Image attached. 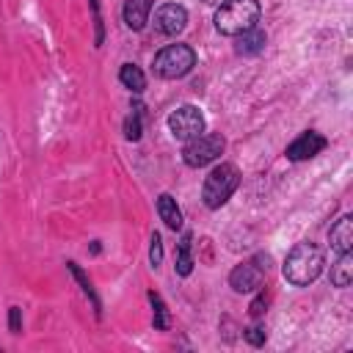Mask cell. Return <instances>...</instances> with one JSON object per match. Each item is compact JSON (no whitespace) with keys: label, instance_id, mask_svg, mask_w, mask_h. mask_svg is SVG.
<instances>
[{"label":"cell","instance_id":"obj_22","mask_svg":"<svg viewBox=\"0 0 353 353\" xmlns=\"http://www.w3.org/2000/svg\"><path fill=\"white\" fill-rule=\"evenodd\" d=\"M243 336H245V342H248V345H254V347L265 345V328H262V325H251V328H245V331H243Z\"/></svg>","mask_w":353,"mask_h":353},{"label":"cell","instance_id":"obj_15","mask_svg":"<svg viewBox=\"0 0 353 353\" xmlns=\"http://www.w3.org/2000/svg\"><path fill=\"white\" fill-rule=\"evenodd\" d=\"M350 281H353V256H350V251H345V254H339L336 265L331 268V284L347 287Z\"/></svg>","mask_w":353,"mask_h":353},{"label":"cell","instance_id":"obj_2","mask_svg":"<svg viewBox=\"0 0 353 353\" xmlns=\"http://www.w3.org/2000/svg\"><path fill=\"white\" fill-rule=\"evenodd\" d=\"M259 22V3L256 0H223L215 11V28L223 36H240L243 30Z\"/></svg>","mask_w":353,"mask_h":353},{"label":"cell","instance_id":"obj_23","mask_svg":"<svg viewBox=\"0 0 353 353\" xmlns=\"http://www.w3.org/2000/svg\"><path fill=\"white\" fill-rule=\"evenodd\" d=\"M8 331L11 334H19L22 331V309L19 306H11L8 309Z\"/></svg>","mask_w":353,"mask_h":353},{"label":"cell","instance_id":"obj_10","mask_svg":"<svg viewBox=\"0 0 353 353\" xmlns=\"http://www.w3.org/2000/svg\"><path fill=\"white\" fill-rule=\"evenodd\" d=\"M265 41H268L265 30L254 25V28L243 30L240 36H234V52L237 55H259L265 50Z\"/></svg>","mask_w":353,"mask_h":353},{"label":"cell","instance_id":"obj_24","mask_svg":"<svg viewBox=\"0 0 353 353\" xmlns=\"http://www.w3.org/2000/svg\"><path fill=\"white\" fill-rule=\"evenodd\" d=\"M265 306H268V301H265V295H256V298L251 301V306H248V312H251V317H262V314H265Z\"/></svg>","mask_w":353,"mask_h":353},{"label":"cell","instance_id":"obj_4","mask_svg":"<svg viewBox=\"0 0 353 353\" xmlns=\"http://www.w3.org/2000/svg\"><path fill=\"white\" fill-rule=\"evenodd\" d=\"M193 66H196V52H193V47H188V44H168V47H163V50L154 55V61H152L154 74L163 77V80H179V77H185Z\"/></svg>","mask_w":353,"mask_h":353},{"label":"cell","instance_id":"obj_19","mask_svg":"<svg viewBox=\"0 0 353 353\" xmlns=\"http://www.w3.org/2000/svg\"><path fill=\"white\" fill-rule=\"evenodd\" d=\"M141 105L135 108V113L132 116H127V121H124V138L127 141H138L141 138Z\"/></svg>","mask_w":353,"mask_h":353},{"label":"cell","instance_id":"obj_21","mask_svg":"<svg viewBox=\"0 0 353 353\" xmlns=\"http://www.w3.org/2000/svg\"><path fill=\"white\" fill-rule=\"evenodd\" d=\"M163 262V237L160 232H152V240H149V265L152 268H160Z\"/></svg>","mask_w":353,"mask_h":353},{"label":"cell","instance_id":"obj_6","mask_svg":"<svg viewBox=\"0 0 353 353\" xmlns=\"http://www.w3.org/2000/svg\"><path fill=\"white\" fill-rule=\"evenodd\" d=\"M168 130L176 141H190L204 132V113L196 105H182L168 116Z\"/></svg>","mask_w":353,"mask_h":353},{"label":"cell","instance_id":"obj_3","mask_svg":"<svg viewBox=\"0 0 353 353\" xmlns=\"http://www.w3.org/2000/svg\"><path fill=\"white\" fill-rule=\"evenodd\" d=\"M237 185H240V171H237V165L221 163V165H215V168L204 176L201 199H204V204H207L210 210H218V207H223V204L232 199V193L237 190Z\"/></svg>","mask_w":353,"mask_h":353},{"label":"cell","instance_id":"obj_12","mask_svg":"<svg viewBox=\"0 0 353 353\" xmlns=\"http://www.w3.org/2000/svg\"><path fill=\"white\" fill-rule=\"evenodd\" d=\"M328 237H331V245H334L339 254L350 251V248H353V218H350V215H342V218L331 226Z\"/></svg>","mask_w":353,"mask_h":353},{"label":"cell","instance_id":"obj_11","mask_svg":"<svg viewBox=\"0 0 353 353\" xmlns=\"http://www.w3.org/2000/svg\"><path fill=\"white\" fill-rule=\"evenodd\" d=\"M149 14H152V0H127L121 11L130 30H143L149 22Z\"/></svg>","mask_w":353,"mask_h":353},{"label":"cell","instance_id":"obj_17","mask_svg":"<svg viewBox=\"0 0 353 353\" xmlns=\"http://www.w3.org/2000/svg\"><path fill=\"white\" fill-rule=\"evenodd\" d=\"M66 270H69V273L74 276V281L80 284V290H83V292H85V295L91 298V303H94V312H97V314H102V303H99V295L94 292V287H91L88 276H85V273L80 270V265H77V262H66Z\"/></svg>","mask_w":353,"mask_h":353},{"label":"cell","instance_id":"obj_13","mask_svg":"<svg viewBox=\"0 0 353 353\" xmlns=\"http://www.w3.org/2000/svg\"><path fill=\"white\" fill-rule=\"evenodd\" d=\"M157 215L168 229H182V210L176 207V199L171 193H160L157 196Z\"/></svg>","mask_w":353,"mask_h":353},{"label":"cell","instance_id":"obj_8","mask_svg":"<svg viewBox=\"0 0 353 353\" xmlns=\"http://www.w3.org/2000/svg\"><path fill=\"white\" fill-rule=\"evenodd\" d=\"M188 25V11L176 3H163L157 11H154V28L163 33V36H176L182 33Z\"/></svg>","mask_w":353,"mask_h":353},{"label":"cell","instance_id":"obj_9","mask_svg":"<svg viewBox=\"0 0 353 353\" xmlns=\"http://www.w3.org/2000/svg\"><path fill=\"white\" fill-rule=\"evenodd\" d=\"M328 146V141L320 135V132H314V130H306V132H301L290 146H287V160H309V157H314V154H320L323 149Z\"/></svg>","mask_w":353,"mask_h":353},{"label":"cell","instance_id":"obj_5","mask_svg":"<svg viewBox=\"0 0 353 353\" xmlns=\"http://www.w3.org/2000/svg\"><path fill=\"white\" fill-rule=\"evenodd\" d=\"M223 149H226V141H223L221 132H201V135H196V138H190L185 143L182 160L190 168H201V165L215 163L223 154Z\"/></svg>","mask_w":353,"mask_h":353},{"label":"cell","instance_id":"obj_25","mask_svg":"<svg viewBox=\"0 0 353 353\" xmlns=\"http://www.w3.org/2000/svg\"><path fill=\"white\" fill-rule=\"evenodd\" d=\"M204 3H207V6H221L223 0H204Z\"/></svg>","mask_w":353,"mask_h":353},{"label":"cell","instance_id":"obj_1","mask_svg":"<svg viewBox=\"0 0 353 353\" xmlns=\"http://www.w3.org/2000/svg\"><path fill=\"white\" fill-rule=\"evenodd\" d=\"M323 273V248L314 243H298L284 259V279L295 287L312 284Z\"/></svg>","mask_w":353,"mask_h":353},{"label":"cell","instance_id":"obj_18","mask_svg":"<svg viewBox=\"0 0 353 353\" xmlns=\"http://www.w3.org/2000/svg\"><path fill=\"white\" fill-rule=\"evenodd\" d=\"M149 301H152V309H154V328L157 331H165L168 328V312H165V303L157 292H149Z\"/></svg>","mask_w":353,"mask_h":353},{"label":"cell","instance_id":"obj_20","mask_svg":"<svg viewBox=\"0 0 353 353\" xmlns=\"http://www.w3.org/2000/svg\"><path fill=\"white\" fill-rule=\"evenodd\" d=\"M91 14H94V47H102L105 41V25H102V14H99V0H88Z\"/></svg>","mask_w":353,"mask_h":353},{"label":"cell","instance_id":"obj_16","mask_svg":"<svg viewBox=\"0 0 353 353\" xmlns=\"http://www.w3.org/2000/svg\"><path fill=\"white\" fill-rule=\"evenodd\" d=\"M119 80H121V85L130 88L132 94H141V91L146 88V77H143V72H141L135 63H124V66L119 69Z\"/></svg>","mask_w":353,"mask_h":353},{"label":"cell","instance_id":"obj_14","mask_svg":"<svg viewBox=\"0 0 353 353\" xmlns=\"http://www.w3.org/2000/svg\"><path fill=\"white\" fill-rule=\"evenodd\" d=\"M190 248H193V234L185 232L182 240H179V245H176V265H174L176 276H190V270H193V254H190Z\"/></svg>","mask_w":353,"mask_h":353},{"label":"cell","instance_id":"obj_7","mask_svg":"<svg viewBox=\"0 0 353 353\" xmlns=\"http://www.w3.org/2000/svg\"><path fill=\"white\" fill-rule=\"evenodd\" d=\"M265 270H268V265H259V256L248 259V262H240L229 273V287L234 292H254V290H259Z\"/></svg>","mask_w":353,"mask_h":353}]
</instances>
